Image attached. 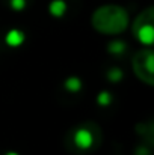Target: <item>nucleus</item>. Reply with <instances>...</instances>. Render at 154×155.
<instances>
[{
	"instance_id": "f257e3e1",
	"label": "nucleus",
	"mask_w": 154,
	"mask_h": 155,
	"mask_svg": "<svg viewBox=\"0 0 154 155\" xmlns=\"http://www.w3.org/2000/svg\"><path fill=\"white\" fill-rule=\"evenodd\" d=\"M101 139V130L95 122H82L67 133L65 145L71 154L85 155L97 151Z\"/></svg>"
},
{
	"instance_id": "f03ea898",
	"label": "nucleus",
	"mask_w": 154,
	"mask_h": 155,
	"mask_svg": "<svg viewBox=\"0 0 154 155\" xmlns=\"http://www.w3.org/2000/svg\"><path fill=\"white\" fill-rule=\"evenodd\" d=\"M92 27L101 35H119L130 24L128 12L119 5H103L91 15Z\"/></svg>"
},
{
	"instance_id": "7ed1b4c3",
	"label": "nucleus",
	"mask_w": 154,
	"mask_h": 155,
	"mask_svg": "<svg viewBox=\"0 0 154 155\" xmlns=\"http://www.w3.org/2000/svg\"><path fill=\"white\" fill-rule=\"evenodd\" d=\"M133 36L145 47H151L154 42V8L148 6L132 23Z\"/></svg>"
},
{
	"instance_id": "20e7f679",
	"label": "nucleus",
	"mask_w": 154,
	"mask_h": 155,
	"mask_svg": "<svg viewBox=\"0 0 154 155\" xmlns=\"http://www.w3.org/2000/svg\"><path fill=\"white\" fill-rule=\"evenodd\" d=\"M153 57L154 53L151 47H145L138 53H135L132 59V66L135 75L145 84H154V69H153Z\"/></svg>"
}]
</instances>
